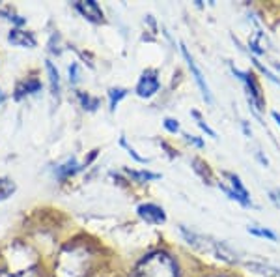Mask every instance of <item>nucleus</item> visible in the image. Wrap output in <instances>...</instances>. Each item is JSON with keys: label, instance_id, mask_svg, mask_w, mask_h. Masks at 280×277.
Segmentation results:
<instances>
[{"label": "nucleus", "instance_id": "nucleus-1", "mask_svg": "<svg viewBox=\"0 0 280 277\" xmlns=\"http://www.w3.org/2000/svg\"><path fill=\"white\" fill-rule=\"evenodd\" d=\"M179 232L183 234L185 242H187L191 247L202 251V253H207V255H213L219 261H224L228 264H236L239 259H237V253L222 240H217L213 236H207V234H200L196 230H191L185 225L179 227Z\"/></svg>", "mask_w": 280, "mask_h": 277}, {"label": "nucleus", "instance_id": "nucleus-2", "mask_svg": "<svg viewBox=\"0 0 280 277\" xmlns=\"http://www.w3.org/2000/svg\"><path fill=\"white\" fill-rule=\"evenodd\" d=\"M135 277H179V270L172 257L155 251L136 264Z\"/></svg>", "mask_w": 280, "mask_h": 277}, {"label": "nucleus", "instance_id": "nucleus-3", "mask_svg": "<svg viewBox=\"0 0 280 277\" xmlns=\"http://www.w3.org/2000/svg\"><path fill=\"white\" fill-rule=\"evenodd\" d=\"M232 71H234V75L239 77V79L245 82L248 103L254 107L256 114H258L260 111H264L265 109V98H264V92H262V87H260L256 75H254L252 71H239L237 68H234V66H232Z\"/></svg>", "mask_w": 280, "mask_h": 277}, {"label": "nucleus", "instance_id": "nucleus-4", "mask_svg": "<svg viewBox=\"0 0 280 277\" xmlns=\"http://www.w3.org/2000/svg\"><path fill=\"white\" fill-rule=\"evenodd\" d=\"M224 176L228 178V182H230V187L224 184H219L221 185V189L226 193L232 201H237L239 204H243V206H252V201H250V195H248L247 187L243 185L241 178L237 176V174L234 173H224Z\"/></svg>", "mask_w": 280, "mask_h": 277}, {"label": "nucleus", "instance_id": "nucleus-5", "mask_svg": "<svg viewBox=\"0 0 280 277\" xmlns=\"http://www.w3.org/2000/svg\"><path fill=\"white\" fill-rule=\"evenodd\" d=\"M181 53H183V58L185 62H187L189 66V70L193 71V75H194V81H196V84H198L200 88V92H202V96H204V99L207 101V103H213V98H211V92H209V87H207V82H205L204 79V73L200 71V68L196 66V62H194V58L191 56V53H189V49L185 47L183 44H181Z\"/></svg>", "mask_w": 280, "mask_h": 277}, {"label": "nucleus", "instance_id": "nucleus-6", "mask_svg": "<svg viewBox=\"0 0 280 277\" xmlns=\"http://www.w3.org/2000/svg\"><path fill=\"white\" fill-rule=\"evenodd\" d=\"M159 79H157V71L155 70H148L142 73L138 84H136V94L140 98H151L153 94L159 90Z\"/></svg>", "mask_w": 280, "mask_h": 277}, {"label": "nucleus", "instance_id": "nucleus-7", "mask_svg": "<svg viewBox=\"0 0 280 277\" xmlns=\"http://www.w3.org/2000/svg\"><path fill=\"white\" fill-rule=\"evenodd\" d=\"M136 214H138V218H142L146 223H151V225H162V223L167 221V214L162 210L161 206H157V204H140L136 208Z\"/></svg>", "mask_w": 280, "mask_h": 277}, {"label": "nucleus", "instance_id": "nucleus-8", "mask_svg": "<svg viewBox=\"0 0 280 277\" xmlns=\"http://www.w3.org/2000/svg\"><path fill=\"white\" fill-rule=\"evenodd\" d=\"M75 10L79 11L82 17H86L88 21H92V23H101L103 21L101 8H99V4H97V2H94V0H86V2H77Z\"/></svg>", "mask_w": 280, "mask_h": 277}, {"label": "nucleus", "instance_id": "nucleus-9", "mask_svg": "<svg viewBox=\"0 0 280 277\" xmlns=\"http://www.w3.org/2000/svg\"><path fill=\"white\" fill-rule=\"evenodd\" d=\"M8 41L15 47H22V49H32L36 47V38H34L30 32H25V30H19V28H13L10 34H8Z\"/></svg>", "mask_w": 280, "mask_h": 277}, {"label": "nucleus", "instance_id": "nucleus-10", "mask_svg": "<svg viewBox=\"0 0 280 277\" xmlns=\"http://www.w3.org/2000/svg\"><path fill=\"white\" fill-rule=\"evenodd\" d=\"M245 266L254 272L258 277H280V268H275L267 264V262H256V261H247Z\"/></svg>", "mask_w": 280, "mask_h": 277}, {"label": "nucleus", "instance_id": "nucleus-11", "mask_svg": "<svg viewBox=\"0 0 280 277\" xmlns=\"http://www.w3.org/2000/svg\"><path fill=\"white\" fill-rule=\"evenodd\" d=\"M193 168L200 174V176H202V180H204L205 184H213V174H211L209 165L205 163V161H202L200 158H194L193 159Z\"/></svg>", "mask_w": 280, "mask_h": 277}, {"label": "nucleus", "instance_id": "nucleus-12", "mask_svg": "<svg viewBox=\"0 0 280 277\" xmlns=\"http://www.w3.org/2000/svg\"><path fill=\"white\" fill-rule=\"evenodd\" d=\"M41 90V82L36 81V79H32V81H27V82H21L19 87H17V94H15V98L17 99H21L25 94H36Z\"/></svg>", "mask_w": 280, "mask_h": 277}, {"label": "nucleus", "instance_id": "nucleus-13", "mask_svg": "<svg viewBox=\"0 0 280 277\" xmlns=\"http://www.w3.org/2000/svg\"><path fill=\"white\" fill-rule=\"evenodd\" d=\"M47 71H49V81H51V90H53L54 96L60 94V75H58V70L54 68V64L51 60H47Z\"/></svg>", "mask_w": 280, "mask_h": 277}, {"label": "nucleus", "instance_id": "nucleus-14", "mask_svg": "<svg viewBox=\"0 0 280 277\" xmlns=\"http://www.w3.org/2000/svg\"><path fill=\"white\" fill-rule=\"evenodd\" d=\"M81 168L82 167L79 163H77L75 159H71V161H67L65 165H62V167L56 168V174H58L60 180H64V178H67V176H73L75 173H79Z\"/></svg>", "mask_w": 280, "mask_h": 277}, {"label": "nucleus", "instance_id": "nucleus-15", "mask_svg": "<svg viewBox=\"0 0 280 277\" xmlns=\"http://www.w3.org/2000/svg\"><path fill=\"white\" fill-rule=\"evenodd\" d=\"M125 173L129 174L131 178H135L136 182H150V180L161 178V174L150 173V171H131V168H125Z\"/></svg>", "mask_w": 280, "mask_h": 277}, {"label": "nucleus", "instance_id": "nucleus-16", "mask_svg": "<svg viewBox=\"0 0 280 277\" xmlns=\"http://www.w3.org/2000/svg\"><path fill=\"white\" fill-rule=\"evenodd\" d=\"M127 96V90L125 88H110L108 90V99H110V111H116L118 103Z\"/></svg>", "mask_w": 280, "mask_h": 277}, {"label": "nucleus", "instance_id": "nucleus-17", "mask_svg": "<svg viewBox=\"0 0 280 277\" xmlns=\"http://www.w3.org/2000/svg\"><path fill=\"white\" fill-rule=\"evenodd\" d=\"M13 193H15V184L8 178H0V201H6Z\"/></svg>", "mask_w": 280, "mask_h": 277}, {"label": "nucleus", "instance_id": "nucleus-18", "mask_svg": "<svg viewBox=\"0 0 280 277\" xmlns=\"http://www.w3.org/2000/svg\"><path fill=\"white\" fill-rule=\"evenodd\" d=\"M248 232L254 234V236H260V238H267L271 242H276V234L269 228H264V227H248Z\"/></svg>", "mask_w": 280, "mask_h": 277}, {"label": "nucleus", "instance_id": "nucleus-19", "mask_svg": "<svg viewBox=\"0 0 280 277\" xmlns=\"http://www.w3.org/2000/svg\"><path fill=\"white\" fill-rule=\"evenodd\" d=\"M79 99H81V103L84 109L88 111H96L97 105H99V99L97 98H92L90 94H84V92H79Z\"/></svg>", "mask_w": 280, "mask_h": 277}, {"label": "nucleus", "instance_id": "nucleus-20", "mask_svg": "<svg viewBox=\"0 0 280 277\" xmlns=\"http://www.w3.org/2000/svg\"><path fill=\"white\" fill-rule=\"evenodd\" d=\"M250 62H252V64L256 66V68H258V70L262 71L265 77H267V79H271L273 82H280L278 77H275V73H273V71H269L267 68H265V66H262V62H258V58H254V56H252V58H250Z\"/></svg>", "mask_w": 280, "mask_h": 277}, {"label": "nucleus", "instance_id": "nucleus-21", "mask_svg": "<svg viewBox=\"0 0 280 277\" xmlns=\"http://www.w3.org/2000/svg\"><path fill=\"white\" fill-rule=\"evenodd\" d=\"M120 144H122V146H124L125 150L129 152V156H131V158H133V159H135V161H138V163H148V159H144V158H142V156H138V154L135 152V148H131L129 144H127V141H125L124 137L120 139Z\"/></svg>", "mask_w": 280, "mask_h": 277}, {"label": "nucleus", "instance_id": "nucleus-22", "mask_svg": "<svg viewBox=\"0 0 280 277\" xmlns=\"http://www.w3.org/2000/svg\"><path fill=\"white\" fill-rule=\"evenodd\" d=\"M193 116H194V118H196V122H198V125H200V127H202V130H204L205 133H207V135H209V137H213V139H215V137H217V133H215V131H213V130H211L209 125L205 124L204 120H202V116H200V113H196V111H193Z\"/></svg>", "mask_w": 280, "mask_h": 277}, {"label": "nucleus", "instance_id": "nucleus-23", "mask_svg": "<svg viewBox=\"0 0 280 277\" xmlns=\"http://www.w3.org/2000/svg\"><path fill=\"white\" fill-rule=\"evenodd\" d=\"M165 127H167L170 133H176V131H179V124H178V120H174V118H167L165 120Z\"/></svg>", "mask_w": 280, "mask_h": 277}, {"label": "nucleus", "instance_id": "nucleus-24", "mask_svg": "<svg viewBox=\"0 0 280 277\" xmlns=\"http://www.w3.org/2000/svg\"><path fill=\"white\" fill-rule=\"evenodd\" d=\"M77 81H79V66L73 64L69 68V82L71 84H77Z\"/></svg>", "mask_w": 280, "mask_h": 277}, {"label": "nucleus", "instance_id": "nucleus-25", "mask_svg": "<svg viewBox=\"0 0 280 277\" xmlns=\"http://www.w3.org/2000/svg\"><path fill=\"white\" fill-rule=\"evenodd\" d=\"M185 141L191 142V144H194V146L204 148V141H202V139H196V137H193V135H185Z\"/></svg>", "mask_w": 280, "mask_h": 277}, {"label": "nucleus", "instance_id": "nucleus-26", "mask_svg": "<svg viewBox=\"0 0 280 277\" xmlns=\"http://www.w3.org/2000/svg\"><path fill=\"white\" fill-rule=\"evenodd\" d=\"M271 199H273V201H275L276 204H278V206H280V189L271 191Z\"/></svg>", "mask_w": 280, "mask_h": 277}, {"label": "nucleus", "instance_id": "nucleus-27", "mask_svg": "<svg viewBox=\"0 0 280 277\" xmlns=\"http://www.w3.org/2000/svg\"><path fill=\"white\" fill-rule=\"evenodd\" d=\"M273 118H275V120H276V124L280 125V113H276V111H275V113H273Z\"/></svg>", "mask_w": 280, "mask_h": 277}, {"label": "nucleus", "instance_id": "nucleus-28", "mask_svg": "<svg viewBox=\"0 0 280 277\" xmlns=\"http://www.w3.org/2000/svg\"><path fill=\"white\" fill-rule=\"evenodd\" d=\"M278 70H280V66H278Z\"/></svg>", "mask_w": 280, "mask_h": 277}]
</instances>
